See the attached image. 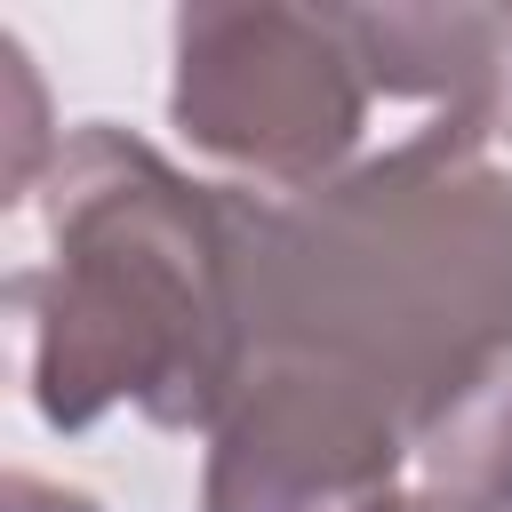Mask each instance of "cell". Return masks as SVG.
I'll use <instances>...</instances> for the list:
<instances>
[{
  "instance_id": "1",
  "label": "cell",
  "mask_w": 512,
  "mask_h": 512,
  "mask_svg": "<svg viewBox=\"0 0 512 512\" xmlns=\"http://www.w3.org/2000/svg\"><path fill=\"white\" fill-rule=\"evenodd\" d=\"M40 216L16 312L48 424H88L112 400H136L152 424L224 416L248 376L240 200L184 184L112 128H80Z\"/></svg>"
},
{
  "instance_id": "2",
  "label": "cell",
  "mask_w": 512,
  "mask_h": 512,
  "mask_svg": "<svg viewBox=\"0 0 512 512\" xmlns=\"http://www.w3.org/2000/svg\"><path fill=\"white\" fill-rule=\"evenodd\" d=\"M184 64H176V120L296 192H328L336 168L368 144L376 88H416L456 112H488L480 80L488 64H448V72H392L376 64V16H184L176 24Z\"/></svg>"
}]
</instances>
